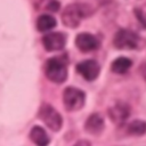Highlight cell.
I'll return each mask as SVG.
<instances>
[{
  "instance_id": "obj_1",
  "label": "cell",
  "mask_w": 146,
  "mask_h": 146,
  "mask_svg": "<svg viewBox=\"0 0 146 146\" xmlns=\"http://www.w3.org/2000/svg\"><path fill=\"white\" fill-rule=\"evenodd\" d=\"M91 13L90 6L86 3H72L65 7L62 14V22L65 26L75 29L79 26L81 21L89 16Z\"/></svg>"
},
{
  "instance_id": "obj_2",
  "label": "cell",
  "mask_w": 146,
  "mask_h": 146,
  "mask_svg": "<svg viewBox=\"0 0 146 146\" xmlns=\"http://www.w3.org/2000/svg\"><path fill=\"white\" fill-rule=\"evenodd\" d=\"M44 73L50 81L55 83H62L67 78L66 63L58 57L49 58L44 64Z\"/></svg>"
},
{
  "instance_id": "obj_3",
  "label": "cell",
  "mask_w": 146,
  "mask_h": 146,
  "mask_svg": "<svg viewBox=\"0 0 146 146\" xmlns=\"http://www.w3.org/2000/svg\"><path fill=\"white\" fill-rule=\"evenodd\" d=\"M84 92L78 88L67 87L63 92V103L67 111H79L84 105Z\"/></svg>"
},
{
  "instance_id": "obj_4",
  "label": "cell",
  "mask_w": 146,
  "mask_h": 146,
  "mask_svg": "<svg viewBox=\"0 0 146 146\" xmlns=\"http://www.w3.org/2000/svg\"><path fill=\"white\" fill-rule=\"evenodd\" d=\"M114 46L117 49H137L140 44L139 36L130 30H119L114 36Z\"/></svg>"
},
{
  "instance_id": "obj_5",
  "label": "cell",
  "mask_w": 146,
  "mask_h": 146,
  "mask_svg": "<svg viewBox=\"0 0 146 146\" xmlns=\"http://www.w3.org/2000/svg\"><path fill=\"white\" fill-rule=\"evenodd\" d=\"M39 117L43 121V123L50 128L54 131H58L62 128L63 124V120L60 114L49 104H43L40 107L39 111Z\"/></svg>"
},
{
  "instance_id": "obj_6",
  "label": "cell",
  "mask_w": 146,
  "mask_h": 146,
  "mask_svg": "<svg viewBox=\"0 0 146 146\" xmlns=\"http://www.w3.org/2000/svg\"><path fill=\"white\" fill-rule=\"evenodd\" d=\"M42 43L46 50L48 51H56L64 48L66 43V36L65 34L60 32H52L48 33L42 38Z\"/></svg>"
},
{
  "instance_id": "obj_7",
  "label": "cell",
  "mask_w": 146,
  "mask_h": 146,
  "mask_svg": "<svg viewBox=\"0 0 146 146\" xmlns=\"http://www.w3.org/2000/svg\"><path fill=\"white\" fill-rule=\"evenodd\" d=\"M76 71L88 81L95 80L100 71L99 64L94 59H87L76 65Z\"/></svg>"
},
{
  "instance_id": "obj_8",
  "label": "cell",
  "mask_w": 146,
  "mask_h": 146,
  "mask_svg": "<svg viewBox=\"0 0 146 146\" xmlns=\"http://www.w3.org/2000/svg\"><path fill=\"white\" fill-rule=\"evenodd\" d=\"M108 115L116 125H121L130 115V108L125 103L119 102L108 110Z\"/></svg>"
},
{
  "instance_id": "obj_9",
  "label": "cell",
  "mask_w": 146,
  "mask_h": 146,
  "mask_svg": "<svg viewBox=\"0 0 146 146\" xmlns=\"http://www.w3.org/2000/svg\"><path fill=\"white\" fill-rule=\"evenodd\" d=\"M75 44L81 51H91L99 47V40L90 33H80L75 39Z\"/></svg>"
},
{
  "instance_id": "obj_10",
  "label": "cell",
  "mask_w": 146,
  "mask_h": 146,
  "mask_svg": "<svg viewBox=\"0 0 146 146\" xmlns=\"http://www.w3.org/2000/svg\"><path fill=\"white\" fill-rule=\"evenodd\" d=\"M104 125H105V123H104L103 117H102L99 114L94 113V114H91V115L88 117V120L86 121L84 129H86L87 132H89V133H91V135H97V133H99V132L103 131Z\"/></svg>"
},
{
  "instance_id": "obj_11",
  "label": "cell",
  "mask_w": 146,
  "mask_h": 146,
  "mask_svg": "<svg viewBox=\"0 0 146 146\" xmlns=\"http://www.w3.org/2000/svg\"><path fill=\"white\" fill-rule=\"evenodd\" d=\"M30 138L36 146H48V144L50 141L46 130L39 125H35L32 128V130L30 132Z\"/></svg>"
},
{
  "instance_id": "obj_12",
  "label": "cell",
  "mask_w": 146,
  "mask_h": 146,
  "mask_svg": "<svg viewBox=\"0 0 146 146\" xmlns=\"http://www.w3.org/2000/svg\"><path fill=\"white\" fill-rule=\"evenodd\" d=\"M57 24L56 19L50 16V15H41L38 17L36 19V29L40 31V32H46V31H49L51 30L52 27H55Z\"/></svg>"
},
{
  "instance_id": "obj_13",
  "label": "cell",
  "mask_w": 146,
  "mask_h": 146,
  "mask_svg": "<svg viewBox=\"0 0 146 146\" xmlns=\"http://www.w3.org/2000/svg\"><path fill=\"white\" fill-rule=\"evenodd\" d=\"M132 65L131 59L127 57H119L112 63V71L117 74H124Z\"/></svg>"
},
{
  "instance_id": "obj_14",
  "label": "cell",
  "mask_w": 146,
  "mask_h": 146,
  "mask_svg": "<svg viewBox=\"0 0 146 146\" xmlns=\"http://www.w3.org/2000/svg\"><path fill=\"white\" fill-rule=\"evenodd\" d=\"M128 132L131 135H144L146 132V122L141 120H135L128 125Z\"/></svg>"
},
{
  "instance_id": "obj_15",
  "label": "cell",
  "mask_w": 146,
  "mask_h": 146,
  "mask_svg": "<svg viewBox=\"0 0 146 146\" xmlns=\"http://www.w3.org/2000/svg\"><path fill=\"white\" fill-rule=\"evenodd\" d=\"M135 15H136L137 19L140 22V24L146 29V13L143 11L140 8H136L135 9Z\"/></svg>"
},
{
  "instance_id": "obj_16",
  "label": "cell",
  "mask_w": 146,
  "mask_h": 146,
  "mask_svg": "<svg viewBox=\"0 0 146 146\" xmlns=\"http://www.w3.org/2000/svg\"><path fill=\"white\" fill-rule=\"evenodd\" d=\"M47 9L51 11H57L59 9V2L56 0H50L49 3L47 5Z\"/></svg>"
},
{
  "instance_id": "obj_17",
  "label": "cell",
  "mask_w": 146,
  "mask_h": 146,
  "mask_svg": "<svg viewBox=\"0 0 146 146\" xmlns=\"http://www.w3.org/2000/svg\"><path fill=\"white\" fill-rule=\"evenodd\" d=\"M139 72H140V74H141V76L144 78V80L146 81V63H143V64L140 65Z\"/></svg>"
},
{
  "instance_id": "obj_18",
  "label": "cell",
  "mask_w": 146,
  "mask_h": 146,
  "mask_svg": "<svg viewBox=\"0 0 146 146\" xmlns=\"http://www.w3.org/2000/svg\"><path fill=\"white\" fill-rule=\"evenodd\" d=\"M74 146H91V145L88 140H79L76 144H74Z\"/></svg>"
}]
</instances>
